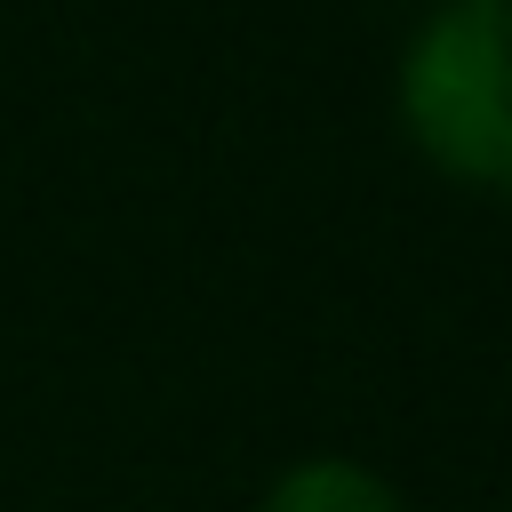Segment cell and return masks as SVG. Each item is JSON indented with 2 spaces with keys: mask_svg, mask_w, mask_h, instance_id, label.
Masks as SVG:
<instances>
[{
  "mask_svg": "<svg viewBox=\"0 0 512 512\" xmlns=\"http://www.w3.org/2000/svg\"><path fill=\"white\" fill-rule=\"evenodd\" d=\"M264 512H400V496L368 472V464H344V456H320V464H296Z\"/></svg>",
  "mask_w": 512,
  "mask_h": 512,
  "instance_id": "7a4b0ae2",
  "label": "cell"
},
{
  "mask_svg": "<svg viewBox=\"0 0 512 512\" xmlns=\"http://www.w3.org/2000/svg\"><path fill=\"white\" fill-rule=\"evenodd\" d=\"M472 8H512V0H472Z\"/></svg>",
  "mask_w": 512,
  "mask_h": 512,
  "instance_id": "3957f363",
  "label": "cell"
},
{
  "mask_svg": "<svg viewBox=\"0 0 512 512\" xmlns=\"http://www.w3.org/2000/svg\"><path fill=\"white\" fill-rule=\"evenodd\" d=\"M400 120L432 168L512 192V8H440L400 56Z\"/></svg>",
  "mask_w": 512,
  "mask_h": 512,
  "instance_id": "6da1fadb",
  "label": "cell"
}]
</instances>
